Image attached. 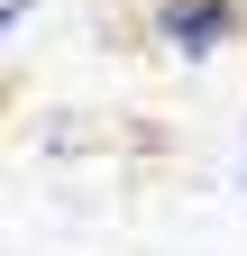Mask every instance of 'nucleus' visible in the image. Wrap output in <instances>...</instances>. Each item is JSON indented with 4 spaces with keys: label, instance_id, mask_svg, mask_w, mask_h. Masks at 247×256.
<instances>
[{
    "label": "nucleus",
    "instance_id": "2",
    "mask_svg": "<svg viewBox=\"0 0 247 256\" xmlns=\"http://www.w3.org/2000/svg\"><path fill=\"white\" fill-rule=\"evenodd\" d=\"M238 192H247V138H238Z\"/></svg>",
    "mask_w": 247,
    "mask_h": 256
},
{
    "label": "nucleus",
    "instance_id": "1",
    "mask_svg": "<svg viewBox=\"0 0 247 256\" xmlns=\"http://www.w3.org/2000/svg\"><path fill=\"white\" fill-rule=\"evenodd\" d=\"M156 37L174 55H210V46L247 37V0H156Z\"/></svg>",
    "mask_w": 247,
    "mask_h": 256
}]
</instances>
